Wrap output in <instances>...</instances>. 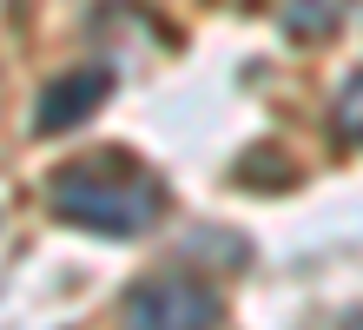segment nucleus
<instances>
[{
	"instance_id": "obj_1",
	"label": "nucleus",
	"mask_w": 363,
	"mask_h": 330,
	"mask_svg": "<svg viewBox=\"0 0 363 330\" xmlns=\"http://www.w3.org/2000/svg\"><path fill=\"white\" fill-rule=\"evenodd\" d=\"M53 211L99 238H139L165 218V185L125 152H93L53 172Z\"/></svg>"
},
{
	"instance_id": "obj_2",
	"label": "nucleus",
	"mask_w": 363,
	"mask_h": 330,
	"mask_svg": "<svg viewBox=\"0 0 363 330\" xmlns=\"http://www.w3.org/2000/svg\"><path fill=\"white\" fill-rule=\"evenodd\" d=\"M125 317L145 324V330H205V324L225 317V297L211 284L185 277V271H159L125 297Z\"/></svg>"
},
{
	"instance_id": "obj_3",
	"label": "nucleus",
	"mask_w": 363,
	"mask_h": 330,
	"mask_svg": "<svg viewBox=\"0 0 363 330\" xmlns=\"http://www.w3.org/2000/svg\"><path fill=\"white\" fill-rule=\"evenodd\" d=\"M106 93H113V73L106 66H73V73H60L47 93H40V106H33V132H73L79 119H93L99 106H106Z\"/></svg>"
},
{
	"instance_id": "obj_4",
	"label": "nucleus",
	"mask_w": 363,
	"mask_h": 330,
	"mask_svg": "<svg viewBox=\"0 0 363 330\" xmlns=\"http://www.w3.org/2000/svg\"><path fill=\"white\" fill-rule=\"evenodd\" d=\"M337 139H350V145H363V73L337 93Z\"/></svg>"
},
{
	"instance_id": "obj_5",
	"label": "nucleus",
	"mask_w": 363,
	"mask_h": 330,
	"mask_svg": "<svg viewBox=\"0 0 363 330\" xmlns=\"http://www.w3.org/2000/svg\"><path fill=\"white\" fill-rule=\"evenodd\" d=\"M330 27V0H317V13H304V0H297V13H291V33H324Z\"/></svg>"
}]
</instances>
